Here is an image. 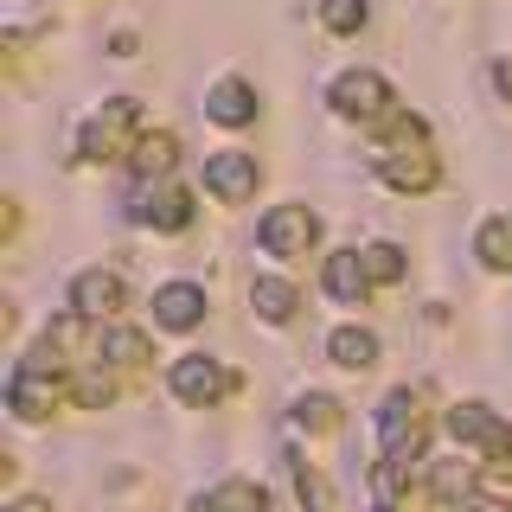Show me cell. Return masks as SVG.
<instances>
[{
    "label": "cell",
    "mask_w": 512,
    "mask_h": 512,
    "mask_svg": "<svg viewBox=\"0 0 512 512\" xmlns=\"http://www.w3.org/2000/svg\"><path fill=\"white\" fill-rule=\"evenodd\" d=\"M320 20H327V32H359L365 0H320Z\"/></svg>",
    "instance_id": "cb8c5ba5"
},
{
    "label": "cell",
    "mask_w": 512,
    "mask_h": 512,
    "mask_svg": "<svg viewBox=\"0 0 512 512\" xmlns=\"http://www.w3.org/2000/svg\"><path fill=\"white\" fill-rule=\"evenodd\" d=\"M173 154H180V141H173L167 128H160V135H141L135 141V173H141V180H167V173H173Z\"/></svg>",
    "instance_id": "ac0fdd59"
},
{
    "label": "cell",
    "mask_w": 512,
    "mask_h": 512,
    "mask_svg": "<svg viewBox=\"0 0 512 512\" xmlns=\"http://www.w3.org/2000/svg\"><path fill=\"white\" fill-rule=\"evenodd\" d=\"M13 512H52V506H45V500H20V506H13Z\"/></svg>",
    "instance_id": "4316f807"
},
{
    "label": "cell",
    "mask_w": 512,
    "mask_h": 512,
    "mask_svg": "<svg viewBox=\"0 0 512 512\" xmlns=\"http://www.w3.org/2000/svg\"><path fill=\"white\" fill-rule=\"evenodd\" d=\"M122 301H128V288H122V276H109V269H84V276L71 282V314H84V320H116Z\"/></svg>",
    "instance_id": "9c48e42d"
},
{
    "label": "cell",
    "mask_w": 512,
    "mask_h": 512,
    "mask_svg": "<svg viewBox=\"0 0 512 512\" xmlns=\"http://www.w3.org/2000/svg\"><path fill=\"white\" fill-rule=\"evenodd\" d=\"M77 404H84V410H109V404H116V372H109V365L84 372V378H77Z\"/></svg>",
    "instance_id": "7402d4cb"
},
{
    "label": "cell",
    "mask_w": 512,
    "mask_h": 512,
    "mask_svg": "<svg viewBox=\"0 0 512 512\" xmlns=\"http://www.w3.org/2000/svg\"><path fill=\"white\" fill-rule=\"evenodd\" d=\"M295 423L314 429V436H333V429H340V404H333L327 391H301L295 397Z\"/></svg>",
    "instance_id": "d6986e66"
},
{
    "label": "cell",
    "mask_w": 512,
    "mask_h": 512,
    "mask_svg": "<svg viewBox=\"0 0 512 512\" xmlns=\"http://www.w3.org/2000/svg\"><path fill=\"white\" fill-rule=\"evenodd\" d=\"M493 77H500V96L512 103V58H500V64H493Z\"/></svg>",
    "instance_id": "484cf974"
},
{
    "label": "cell",
    "mask_w": 512,
    "mask_h": 512,
    "mask_svg": "<svg viewBox=\"0 0 512 512\" xmlns=\"http://www.w3.org/2000/svg\"><path fill=\"white\" fill-rule=\"evenodd\" d=\"M96 352H103V365H128V372H135V365H148V333L116 327V320H109L103 340H96Z\"/></svg>",
    "instance_id": "9a60e30c"
},
{
    "label": "cell",
    "mask_w": 512,
    "mask_h": 512,
    "mask_svg": "<svg viewBox=\"0 0 512 512\" xmlns=\"http://www.w3.org/2000/svg\"><path fill=\"white\" fill-rule=\"evenodd\" d=\"M448 436H455L461 448H480L487 461H506L512 455V429L487 404H455V410H448Z\"/></svg>",
    "instance_id": "52a82bcc"
},
{
    "label": "cell",
    "mask_w": 512,
    "mask_h": 512,
    "mask_svg": "<svg viewBox=\"0 0 512 512\" xmlns=\"http://www.w3.org/2000/svg\"><path fill=\"white\" fill-rule=\"evenodd\" d=\"M327 103L346 122H378V116H391V84L378 71H346V77H333Z\"/></svg>",
    "instance_id": "5b68a950"
},
{
    "label": "cell",
    "mask_w": 512,
    "mask_h": 512,
    "mask_svg": "<svg viewBox=\"0 0 512 512\" xmlns=\"http://www.w3.org/2000/svg\"><path fill=\"white\" fill-rule=\"evenodd\" d=\"M135 218L148 224V231H186V224H192V199L173 180H148V192L135 199Z\"/></svg>",
    "instance_id": "30bf717a"
},
{
    "label": "cell",
    "mask_w": 512,
    "mask_h": 512,
    "mask_svg": "<svg viewBox=\"0 0 512 512\" xmlns=\"http://www.w3.org/2000/svg\"><path fill=\"white\" fill-rule=\"evenodd\" d=\"M212 512H269V493L256 480H224L212 493Z\"/></svg>",
    "instance_id": "ffe728a7"
},
{
    "label": "cell",
    "mask_w": 512,
    "mask_h": 512,
    "mask_svg": "<svg viewBox=\"0 0 512 512\" xmlns=\"http://www.w3.org/2000/svg\"><path fill=\"white\" fill-rule=\"evenodd\" d=\"M199 320H205V288H199V282H167V288H154V327L192 333Z\"/></svg>",
    "instance_id": "8fae6325"
},
{
    "label": "cell",
    "mask_w": 512,
    "mask_h": 512,
    "mask_svg": "<svg viewBox=\"0 0 512 512\" xmlns=\"http://www.w3.org/2000/svg\"><path fill=\"white\" fill-rule=\"evenodd\" d=\"M365 269H372V282H404V250H397V244H372V250H365Z\"/></svg>",
    "instance_id": "603a6c76"
},
{
    "label": "cell",
    "mask_w": 512,
    "mask_h": 512,
    "mask_svg": "<svg viewBox=\"0 0 512 512\" xmlns=\"http://www.w3.org/2000/svg\"><path fill=\"white\" fill-rule=\"evenodd\" d=\"M327 295L346 301V308H365L372 295V269H365V250H333L327 256Z\"/></svg>",
    "instance_id": "7c38bea8"
},
{
    "label": "cell",
    "mask_w": 512,
    "mask_h": 512,
    "mask_svg": "<svg viewBox=\"0 0 512 512\" xmlns=\"http://www.w3.org/2000/svg\"><path fill=\"white\" fill-rule=\"evenodd\" d=\"M327 359L333 365H346V372H365V365H378V340L365 327H340L327 340Z\"/></svg>",
    "instance_id": "2e32d148"
},
{
    "label": "cell",
    "mask_w": 512,
    "mask_h": 512,
    "mask_svg": "<svg viewBox=\"0 0 512 512\" xmlns=\"http://www.w3.org/2000/svg\"><path fill=\"white\" fill-rule=\"evenodd\" d=\"M474 256L493 269V276H512V218H487V224H480Z\"/></svg>",
    "instance_id": "e0dca14e"
},
{
    "label": "cell",
    "mask_w": 512,
    "mask_h": 512,
    "mask_svg": "<svg viewBox=\"0 0 512 512\" xmlns=\"http://www.w3.org/2000/svg\"><path fill=\"white\" fill-rule=\"evenodd\" d=\"M205 186L224 205H250L256 186H263V160L244 154V148H218V154H205Z\"/></svg>",
    "instance_id": "3957f363"
},
{
    "label": "cell",
    "mask_w": 512,
    "mask_h": 512,
    "mask_svg": "<svg viewBox=\"0 0 512 512\" xmlns=\"http://www.w3.org/2000/svg\"><path fill=\"white\" fill-rule=\"evenodd\" d=\"M378 180L391 186V192H436L442 180V160L429 154V141H410V148H391V154H378Z\"/></svg>",
    "instance_id": "8992f818"
},
{
    "label": "cell",
    "mask_w": 512,
    "mask_h": 512,
    "mask_svg": "<svg viewBox=\"0 0 512 512\" xmlns=\"http://www.w3.org/2000/svg\"><path fill=\"white\" fill-rule=\"evenodd\" d=\"M461 512H512V506L493 500V493H468V500H461Z\"/></svg>",
    "instance_id": "d4e9b609"
},
{
    "label": "cell",
    "mask_w": 512,
    "mask_h": 512,
    "mask_svg": "<svg viewBox=\"0 0 512 512\" xmlns=\"http://www.w3.org/2000/svg\"><path fill=\"white\" fill-rule=\"evenodd\" d=\"M167 384H173V397L180 404H199V410H212L218 397H231V372L212 359V352H186V359H173V372H167Z\"/></svg>",
    "instance_id": "7a4b0ae2"
},
{
    "label": "cell",
    "mask_w": 512,
    "mask_h": 512,
    "mask_svg": "<svg viewBox=\"0 0 512 512\" xmlns=\"http://www.w3.org/2000/svg\"><path fill=\"white\" fill-rule=\"evenodd\" d=\"M205 116L224 122V128H250L256 122V90L237 84V77H224V84H212V96H205Z\"/></svg>",
    "instance_id": "4fadbf2b"
},
{
    "label": "cell",
    "mask_w": 512,
    "mask_h": 512,
    "mask_svg": "<svg viewBox=\"0 0 512 512\" xmlns=\"http://www.w3.org/2000/svg\"><path fill=\"white\" fill-rule=\"evenodd\" d=\"M128 128H135V103L128 96H116V103L96 116L84 135H77V154L96 160V167H109V160H135V148H128Z\"/></svg>",
    "instance_id": "277c9868"
},
{
    "label": "cell",
    "mask_w": 512,
    "mask_h": 512,
    "mask_svg": "<svg viewBox=\"0 0 512 512\" xmlns=\"http://www.w3.org/2000/svg\"><path fill=\"white\" fill-rule=\"evenodd\" d=\"M7 397H13V410L26 416V423H45L58 404H64V378L58 372H32V365H20L7 384Z\"/></svg>",
    "instance_id": "ba28073f"
},
{
    "label": "cell",
    "mask_w": 512,
    "mask_h": 512,
    "mask_svg": "<svg viewBox=\"0 0 512 512\" xmlns=\"http://www.w3.org/2000/svg\"><path fill=\"white\" fill-rule=\"evenodd\" d=\"M263 250L269 256H282V263H301V256H314L320 244V218L308 212V205H269L263 212Z\"/></svg>",
    "instance_id": "6da1fadb"
},
{
    "label": "cell",
    "mask_w": 512,
    "mask_h": 512,
    "mask_svg": "<svg viewBox=\"0 0 512 512\" xmlns=\"http://www.w3.org/2000/svg\"><path fill=\"white\" fill-rule=\"evenodd\" d=\"M288 468H295V487H301V506L308 512H333V487H327V474H314L301 455H288Z\"/></svg>",
    "instance_id": "44dd1931"
},
{
    "label": "cell",
    "mask_w": 512,
    "mask_h": 512,
    "mask_svg": "<svg viewBox=\"0 0 512 512\" xmlns=\"http://www.w3.org/2000/svg\"><path fill=\"white\" fill-rule=\"evenodd\" d=\"M250 301H256V314H263L269 327H288V320H295V308H301L295 282H282V276H263V282L250 288Z\"/></svg>",
    "instance_id": "5bb4252c"
}]
</instances>
